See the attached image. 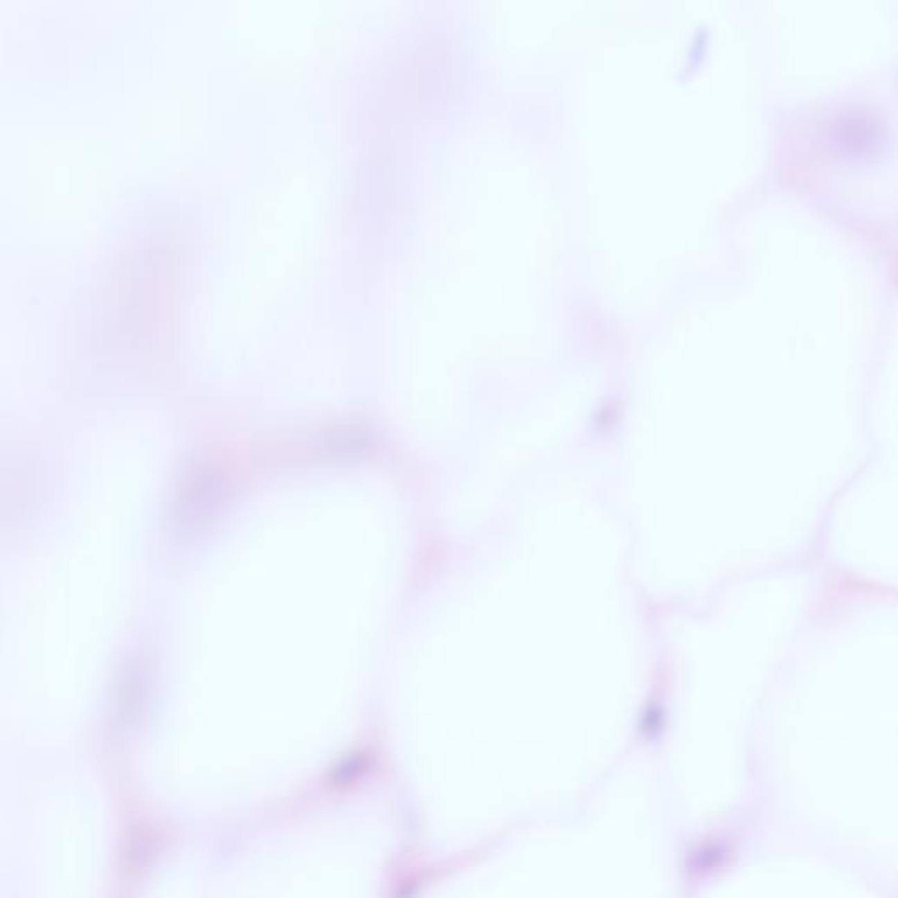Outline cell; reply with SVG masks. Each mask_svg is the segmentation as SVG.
I'll use <instances>...</instances> for the list:
<instances>
[{"instance_id": "2", "label": "cell", "mask_w": 898, "mask_h": 898, "mask_svg": "<svg viewBox=\"0 0 898 898\" xmlns=\"http://www.w3.org/2000/svg\"><path fill=\"white\" fill-rule=\"evenodd\" d=\"M719 858H721V851L716 849V847H707L698 856H695L693 867H695V870H707V868H712L718 863Z\"/></svg>"}, {"instance_id": "3", "label": "cell", "mask_w": 898, "mask_h": 898, "mask_svg": "<svg viewBox=\"0 0 898 898\" xmlns=\"http://www.w3.org/2000/svg\"><path fill=\"white\" fill-rule=\"evenodd\" d=\"M644 728H646L648 734H651V732H658V730L662 728V712H660L658 709H649V711L646 712V716H644Z\"/></svg>"}, {"instance_id": "1", "label": "cell", "mask_w": 898, "mask_h": 898, "mask_svg": "<svg viewBox=\"0 0 898 898\" xmlns=\"http://www.w3.org/2000/svg\"><path fill=\"white\" fill-rule=\"evenodd\" d=\"M367 768V756L363 752H355V755L346 756L341 764L337 765L333 771V782L339 786L351 784L353 781L360 777Z\"/></svg>"}]
</instances>
